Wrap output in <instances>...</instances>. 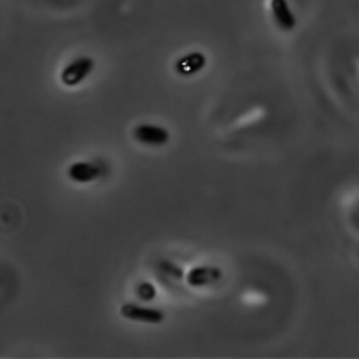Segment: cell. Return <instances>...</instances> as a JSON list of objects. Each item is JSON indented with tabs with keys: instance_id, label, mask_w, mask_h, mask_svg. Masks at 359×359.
Segmentation results:
<instances>
[{
	"instance_id": "cell-1",
	"label": "cell",
	"mask_w": 359,
	"mask_h": 359,
	"mask_svg": "<svg viewBox=\"0 0 359 359\" xmlns=\"http://www.w3.org/2000/svg\"><path fill=\"white\" fill-rule=\"evenodd\" d=\"M93 58H90V56H79V58L72 60V62L62 70V83L69 88L79 86V84L93 72Z\"/></svg>"
},
{
	"instance_id": "cell-2",
	"label": "cell",
	"mask_w": 359,
	"mask_h": 359,
	"mask_svg": "<svg viewBox=\"0 0 359 359\" xmlns=\"http://www.w3.org/2000/svg\"><path fill=\"white\" fill-rule=\"evenodd\" d=\"M133 139L142 146L149 147H163L170 140V132L160 125H151V123H144L133 128Z\"/></svg>"
},
{
	"instance_id": "cell-3",
	"label": "cell",
	"mask_w": 359,
	"mask_h": 359,
	"mask_svg": "<svg viewBox=\"0 0 359 359\" xmlns=\"http://www.w3.org/2000/svg\"><path fill=\"white\" fill-rule=\"evenodd\" d=\"M121 318L128 319V321L135 323H146V325H160L165 321V314L158 309L146 307V305L139 304H125L119 309Z\"/></svg>"
},
{
	"instance_id": "cell-4",
	"label": "cell",
	"mask_w": 359,
	"mask_h": 359,
	"mask_svg": "<svg viewBox=\"0 0 359 359\" xmlns=\"http://www.w3.org/2000/svg\"><path fill=\"white\" fill-rule=\"evenodd\" d=\"M105 165L100 161H76L69 167L67 174L72 179L74 182H79V184H86V182L95 181V179L102 177L105 174Z\"/></svg>"
},
{
	"instance_id": "cell-5",
	"label": "cell",
	"mask_w": 359,
	"mask_h": 359,
	"mask_svg": "<svg viewBox=\"0 0 359 359\" xmlns=\"http://www.w3.org/2000/svg\"><path fill=\"white\" fill-rule=\"evenodd\" d=\"M221 279V270L217 266H196L186 273V283L191 287H205Z\"/></svg>"
},
{
	"instance_id": "cell-6",
	"label": "cell",
	"mask_w": 359,
	"mask_h": 359,
	"mask_svg": "<svg viewBox=\"0 0 359 359\" xmlns=\"http://www.w3.org/2000/svg\"><path fill=\"white\" fill-rule=\"evenodd\" d=\"M205 63H207V58L203 53L200 51L188 53V55L181 56V58L175 62V72H177L179 76L191 77L195 76V74H198L200 70L205 67Z\"/></svg>"
},
{
	"instance_id": "cell-7",
	"label": "cell",
	"mask_w": 359,
	"mask_h": 359,
	"mask_svg": "<svg viewBox=\"0 0 359 359\" xmlns=\"http://www.w3.org/2000/svg\"><path fill=\"white\" fill-rule=\"evenodd\" d=\"M270 7H272L273 20H276L277 27H279L280 30L291 32L297 27V18H294L287 0H272V2H270Z\"/></svg>"
},
{
	"instance_id": "cell-8",
	"label": "cell",
	"mask_w": 359,
	"mask_h": 359,
	"mask_svg": "<svg viewBox=\"0 0 359 359\" xmlns=\"http://www.w3.org/2000/svg\"><path fill=\"white\" fill-rule=\"evenodd\" d=\"M158 266H160L161 273H165V276H170V277H174V279H182V277H184V272H182V270L179 269L174 262L163 259V262H160V265Z\"/></svg>"
},
{
	"instance_id": "cell-9",
	"label": "cell",
	"mask_w": 359,
	"mask_h": 359,
	"mask_svg": "<svg viewBox=\"0 0 359 359\" xmlns=\"http://www.w3.org/2000/svg\"><path fill=\"white\" fill-rule=\"evenodd\" d=\"M137 294H139L142 300L149 302V300H153L154 297H156V290H154L153 284L142 283V284H139V287H137Z\"/></svg>"
},
{
	"instance_id": "cell-10",
	"label": "cell",
	"mask_w": 359,
	"mask_h": 359,
	"mask_svg": "<svg viewBox=\"0 0 359 359\" xmlns=\"http://www.w3.org/2000/svg\"><path fill=\"white\" fill-rule=\"evenodd\" d=\"M358 221H359V217H358Z\"/></svg>"
}]
</instances>
